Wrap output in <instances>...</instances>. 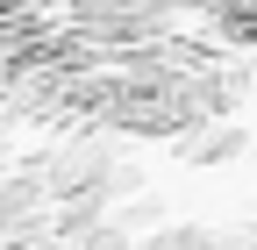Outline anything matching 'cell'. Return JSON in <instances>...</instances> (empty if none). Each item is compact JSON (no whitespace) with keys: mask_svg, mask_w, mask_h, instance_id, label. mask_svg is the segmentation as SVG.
Returning a JSON list of instances; mask_svg holds the SVG:
<instances>
[{"mask_svg":"<svg viewBox=\"0 0 257 250\" xmlns=\"http://www.w3.org/2000/svg\"><path fill=\"white\" fill-rule=\"evenodd\" d=\"M128 250H221V236L200 222H179V229H157L150 243H128Z\"/></svg>","mask_w":257,"mask_h":250,"instance_id":"6da1fadb","label":"cell"}]
</instances>
